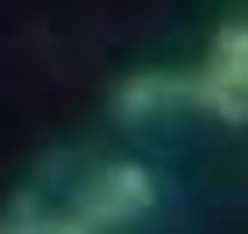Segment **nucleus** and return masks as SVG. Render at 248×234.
Segmentation results:
<instances>
[{"instance_id": "f257e3e1", "label": "nucleus", "mask_w": 248, "mask_h": 234, "mask_svg": "<svg viewBox=\"0 0 248 234\" xmlns=\"http://www.w3.org/2000/svg\"><path fill=\"white\" fill-rule=\"evenodd\" d=\"M149 206H156V177L142 163H107V171H93L78 185V220L93 234L99 227H135Z\"/></svg>"}, {"instance_id": "f03ea898", "label": "nucleus", "mask_w": 248, "mask_h": 234, "mask_svg": "<svg viewBox=\"0 0 248 234\" xmlns=\"http://www.w3.org/2000/svg\"><path fill=\"white\" fill-rule=\"evenodd\" d=\"M241 85H248V29H241V21H227V29L213 36V57L199 64V78H191L185 93L199 99L213 121H241V107H248Z\"/></svg>"}, {"instance_id": "7ed1b4c3", "label": "nucleus", "mask_w": 248, "mask_h": 234, "mask_svg": "<svg viewBox=\"0 0 248 234\" xmlns=\"http://www.w3.org/2000/svg\"><path fill=\"white\" fill-rule=\"evenodd\" d=\"M170 93H177V78H163V71H135V78H121L114 114H121V121H142V114H156Z\"/></svg>"}, {"instance_id": "20e7f679", "label": "nucleus", "mask_w": 248, "mask_h": 234, "mask_svg": "<svg viewBox=\"0 0 248 234\" xmlns=\"http://www.w3.org/2000/svg\"><path fill=\"white\" fill-rule=\"evenodd\" d=\"M0 234H43V220H36V199L21 192L15 206H7V220H0Z\"/></svg>"}, {"instance_id": "39448f33", "label": "nucleus", "mask_w": 248, "mask_h": 234, "mask_svg": "<svg viewBox=\"0 0 248 234\" xmlns=\"http://www.w3.org/2000/svg\"><path fill=\"white\" fill-rule=\"evenodd\" d=\"M43 234H93V227H85V220L71 213V220H50V227H43Z\"/></svg>"}]
</instances>
